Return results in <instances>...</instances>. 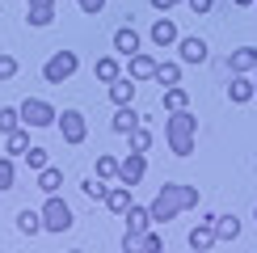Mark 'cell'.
Masks as SVG:
<instances>
[{
    "instance_id": "obj_29",
    "label": "cell",
    "mask_w": 257,
    "mask_h": 253,
    "mask_svg": "<svg viewBox=\"0 0 257 253\" xmlns=\"http://www.w3.org/2000/svg\"><path fill=\"white\" fill-rule=\"evenodd\" d=\"M21 161H26L30 169H47V148H34V144H30V148H26V156H21Z\"/></svg>"
},
{
    "instance_id": "obj_32",
    "label": "cell",
    "mask_w": 257,
    "mask_h": 253,
    "mask_svg": "<svg viewBox=\"0 0 257 253\" xmlns=\"http://www.w3.org/2000/svg\"><path fill=\"white\" fill-rule=\"evenodd\" d=\"M97 177H118V161L114 156H97Z\"/></svg>"
},
{
    "instance_id": "obj_31",
    "label": "cell",
    "mask_w": 257,
    "mask_h": 253,
    "mask_svg": "<svg viewBox=\"0 0 257 253\" xmlns=\"http://www.w3.org/2000/svg\"><path fill=\"white\" fill-rule=\"evenodd\" d=\"M105 190H110V186H105V177H89V182H84V194L97 198V203H105Z\"/></svg>"
},
{
    "instance_id": "obj_2",
    "label": "cell",
    "mask_w": 257,
    "mask_h": 253,
    "mask_svg": "<svg viewBox=\"0 0 257 253\" xmlns=\"http://www.w3.org/2000/svg\"><path fill=\"white\" fill-rule=\"evenodd\" d=\"M165 140H169V152H173V156H190V152H194L198 118L190 114V105H186V110H173L165 118Z\"/></svg>"
},
{
    "instance_id": "obj_34",
    "label": "cell",
    "mask_w": 257,
    "mask_h": 253,
    "mask_svg": "<svg viewBox=\"0 0 257 253\" xmlns=\"http://www.w3.org/2000/svg\"><path fill=\"white\" fill-rule=\"evenodd\" d=\"M139 240H144V249H148V253H156L160 245H165V240H160V232H152V228H148V232H144Z\"/></svg>"
},
{
    "instance_id": "obj_42",
    "label": "cell",
    "mask_w": 257,
    "mask_h": 253,
    "mask_svg": "<svg viewBox=\"0 0 257 253\" xmlns=\"http://www.w3.org/2000/svg\"><path fill=\"white\" fill-rule=\"evenodd\" d=\"M253 219H257V215H253Z\"/></svg>"
},
{
    "instance_id": "obj_13",
    "label": "cell",
    "mask_w": 257,
    "mask_h": 253,
    "mask_svg": "<svg viewBox=\"0 0 257 253\" xmlns=\"http://www.w3.org/2000/svg\"><path fill=\"white\" fill-rule=\"evenodd\" d=\"M114 51H118V55H126V59H131L135 51H139V34H135V26L114 30Z\"/></svg>"
},
{
    "instance_id": "obj_24",
    "label": "cell",
    "mask_w": 257,
    "mask_h": 253,
    "mask_svg": "<svg viewBox=\"0 0 257 253\" xmlns=\"http://www.w3.org/2000/svg\"><path fill=\"white\" fill-rule=\"evenodd\" d=\"M186 105H190V93L181 89V84H169L165 89V110L173 114V110H186Z\"/></svg>"
},
{
    "instance_id": "obj_38",
    "label": "cell",
    "mask_w": 257,
    "mask_h": 253,
    "mask_svg": "<svg viewBox=\"0 0 257 253\" xmlns=\"http://www.w3.org/2000/svg\"><path fill=\"white\" fill-rule=\"evenodd\" d=\"M30 9H55V0H30Z\"/></svg>"
},
{
    "instance_id": "obj_20",
    "label": "cell",
    "mask_w": 257,
    "mask_h": 253,
    "mask_svg": "<svg viewBox=\"0 0 257 253\" xmlns=\"http://www.w3.org/2000/svg\"><path fill=\"white\" fill-rule=\"evenodd\" d=\"M93 76H97L101 84H110V80H118V76H122V72H118V59H114V55H101L97 63H93Z\"/></svg>"
},
{
    "instance_id": "obj_30",
    "label": "cell",
    "mask_w": 257,
    "mask_h": 253,
    "mask_svg": "<svg viewBox=\"0 0 257 253\" xmlns=\"http://www.w3.org/2000/svg\"><path fill=\"white\" fill-rule=\"evenodd\" d=\"M26 21H30V26H51V21H55V9H30V13H26Z\"/></svg>"
},
{
    "instance_id": "obj_18",
    "label": "cell",
    "mask_w": 257,
    "mask_h": 253,
    "mask_svg": "<svg viewBox=\"0 0 257 253\" xmlns=\"http://www.w3.org/2000/svg\"><path fill=\"white\" fill-rule=\"evenodd\" d=\"M253 68H257V47H240V51H232L228 72H253Z\"/></svg>"
},
{
    "instance_id": "obj_7",
    "label": "cell",
    "mask_w": 257,
    "mask_h": 253,
    "mask_svg": "<svg viewBox=\"0 0 257 253\" xmlns=\"http://www.w3.org/2000/svg\"><path fill=\"white\" fill-rule=\"evenodd\" d=\"M144 173H148V156L144 152H131V156H126V161H118V182L122 186H139V182H144Z\"/></svg>"
},
{
    "instance_id": "obj_19",
    "label": "cell",
    "mask_w": 257,
    "mask_h": 253,
    "mask_svg": "<svg viewBox=\"0 0 257 253\" xmlns=\"http://www.w3.org/2000/svg\"><path fill=\"white\" fill-rule=\"evenodd\" d=\"M17 232H21V236H38V232H42V211H17Z\"/></svg>"
},
{
    "instance_id": "obj_5",
    "label": "cell",
    "mask_w": 257,
    "mask_h": 253,
    "mask_svg": "<svg viewBox=\"0 0 257 253\" xmlns=\"http://www.w3.org/2000/svg\"><path fill=\"white\" fill-rule=\"evenodd\" d=\"M42 228L47 232H68L72 228V207L59 194H47V203H42Z\"/></svg>"
},
{
    "instance_id": "obj_23",
    "label": "cell",
    "mask_w": 257,
    "mask_h": 253,
    "mask_svg": "<svg viewBox=\"0 0 257 253\" xmlns=\"http://www.w3.org/2000/svg\"><path fill=\"white\" fill-rule=\"evenodd\" d=\"M59 186H63V173H59V169H38V190H42V194H59Z\"/></svg>"
},
{
    "instance_id": "obj_17",
    "label": "cell",
    "mask_w": 257,
    "mask_h": 253,
    "mask_svg": "<svg viewBox=\"0 0 257 253\" xmlns=\"http://www.w3.org/2000/svg\"><path fill=\"white\" fill-rule=\"evenodd\" d=\"M131 97H135V80H131V76L110 80V101H114V105H131Z\"/></svg>"
},
{
    "instance_id": "obj_11",
    "label": "cell",
    "mask_w": 257,
    "mask_h": 253,
    "mask_svg": "<svg viewBox=\"0 0 257 253\" xmlns=\"http://www.w3.org/2000/svg\"><path fill=\"white\" fill-rule=\"evenodd\" d=\"M177 51H181V63H202L207 59V42L202 38H177Z\"/></svg>"
},
{
    "instance_id": "obj_21",
    "label": "cell",
    "mask_w": 257,
    "mask_h": 253,
    "mask_svg": "<svg viewBox=\"0 0 257 253\" xmlns=\"http://www.w3.org/2000/svg\"><path fill=\"white\" fill-rule=\"evenodd\" d=\"M26 148H30V131H26V126H17V131L5 135V152L9 156H26Z\"/></svg>"
},
{
    "instance_id": "obj_3",
    "label": "cell",
    "mask_w": 257,
    "mask_h": 253,
    "mask_svg": "<svg viewBox=\"0 0 257 253\" xmlns=\"http://www.w3.org/2000/svg\"><path fill=\"white\" fill-rule=\"evenodd\" d=\"M76 68H80L76 51H55V55L42 63V80H47V84H63V80L76 76Z\"/></svg>"
},
{
    "instance_id": "obj_9",
    "label": "cell",
    "mask_w": 257,
    "mask_h": 253,
    "mask_svg": "<svg viewBox=\"0 0 257 253\" xmlns=\"http://www.w3.org/2000/svg\"><path fill=\"white\" fill-rule=\"evenodd\" d=\"M228 97H232V105H244L249 97H257V89H253V76H249V72H232Z\"/></svg>"
},
{
    "instance_id": "obj_37",
    "label": "cell",
    "mask_w": 257,
    "mask_h": 253,
    "mask_svg": "<svg viewBox=\"0 0 257 253\" xmlns=\"http://www.w3.org/2000/svg\"><path fill=\"white\" fill-rule=\"evenodd\" d=\"M186 5H190V9H194V13L202 17V13H211V5H215V0H186Z\"/></svg>"
},
{
    "instance_id": "obj_15",
    "label": "cell",
    "mask_w": 257,
    "mask_h": 253,
    "mask_svg": "<svg viewBox=\"0 0 257 253\" xmlns=\"http://www.w3.org/2000/svg\"><path fill=\"white\" fill-rule=\"evenodd\" d=\"M139 122H144V118L135 114V105H118V110H114V122H110V126H114L118 135H131Z\"/></svg>"
},
{
    "instance_id": "obj_22",
    "label": "cell",
    "mask_w": 257,
    "mask_h": 253,
    "mask_svg": "<svg viewBox=\"0 0 257 253\" xmlns=\"http://www.w3.org/2000/svg\"><path fill=\"white\" fill-rule=\"evenodd\" d=\"M240 236V219L236 215H215V240H236Z\"/></svg>"
},
{
    "instance_id": "obj_6",
    "label": "cell",
    "mask_w": 257,
    "mask_h": 253,
    "mask_svg": "<svg viewBox=\"0 0 257 253\" xmlns=\"http://www.w3.org/2000/svg\"><path fill=\"white\" fill-rule=\"evenodd\" d=\"M59 135H63V144H84V135H89L84 114L80 110H63L59 114Z\"/></svg>"
},
{
    "instance_id": "obj_10",
    "label": "cell",
    "mask_w": 257,
    "mask_h": 253,
    "mask_svg": "<svg viewBox=\"0 0 257 253\" xmlns=\"http://www.w3.org/2000/svg\"><path fill=\"white\" fill-rule=\"evenodd\" d=\"M177 26H173V21H169V17H160V21H152V42H156V47L160 51H165V47H177Z\"/></svg>"
},
{
    "instance_id": "obj_12",
    "label": "cell",
    "mask_w": 257,
    "mask_h": 253,
    "mask_svg": "<svg viewBox=\"0 0 257 253\" xmlns=\"http://www.w3.org/2000/svg\"><path fill=\"white\" fill-rule=\"evenodd\" d=\"M122 219H126V232H148V228H152V211H148V207H126L122 211Z\"/></svg>"
},
{
    "instance_id": "obj_40",
    "label": "cell",
    "mask_w": 257,
    "mask_h": 253,
    "mask_svg": "<svg viewBox=\"0 0 257 253\" xmlns=\"http://www.w3.org/2000/svg\"><path fill=\"white\" fill-rule=\"evenodd\" d=\"M253 89H257V68H253Z\"/></svg>"
},
{
    "instance_id": "obj_26",
    "label": "cell",
    "mask_w": 257,
    "mask_h": 253,
    "mask_svg": "<svg viewBox=\"0 0 257 253\" xmlns=\"http://www.w3.org/2000/svg\"><path fill=\"white\" fill-rule=\"evenodd\" d=\"M17 126H26V122H21V110H13V105H5V110H0V131H17Z\"/></svg>"
},
{
    "instance_id": "obj_16",
    "label": "cell",
    "mask_w": 257,
    "mask_h": 253,
    "mask_svg": "<svg viewBox=\"0 0 257 253\" xmlns=\"http://www.w3.org/2000/svg\"><path fill=\"white\" fill-rule=\"evenodd\" d=\"M105 207H110L114 215H122V211L131 207V186H122V182L110 186V190H105Z\"/></svg>"
},
{
    "instance_id": "obj_14",
    "label": "cell",
    "mask_w": 257,
    "mask_h": 253,
    "mask_svg": "<svg viewBox=\"0 0 257 253\" xmlns=\"http://www.w3.org/2000/svg\"><path fill=\"white\" fill-rule=\"evenodd\" d=\"M156 76V59L148 51H135L131 55V80H152Z\"/></svg>"
},
{
    "instance_id": "obj_33",
    "label": "cell",
    "mask_w": 257,
    "mask_h": 253,
    "mask_svg": "<svg viewBox=\"0 0 257 253\" xmlns=\"http://www.w3.org/2000/svg\"><path fill=\"white\" fill-rule=\"evenodd\" d=\"M17 76V59L13 55H0V80H13Z\"/></svg>"
},
{
    "instance_id": "obj_27",
    "label": "cell",
    "mask_w": 257,
    "mask_h": 253,
    "mask_svg": "<svg viewBox=\"0 0 257 253\" xmlns=\"http://www.w3.org/2000/svg\"><path fill=\"white\" fill-rule=\"evenodd\" d=\"M148 148H152V131L139 122L135 131H131V152H148Z\"/></svg>"
},
{
    "instance_id": "obj_35",
    "label": "cell",
    "mask_w": 257,
    "mask_h": 253,
    "mask_svg": "<svg viewBox=\"0 0 257 253\" xmlns=\"http://www.w3.org/2000/svg\"><path fill=\"white\" fill-rule=\"evenodd\" d=\"M80 5V13H89V17H97L101 9H105V0H76Z\"/></svg>"
},
{
    "instance_id": "obj_39",
    "label": "cell",
    "mask_w": 257,
    "mask_h": 253,
    "mask_svg": "<svg viewBox=\"0 0 257 253\" xmlns=\"http://www.w3.org/2000/svg\"><path fill=\"white\" fill-rule=\"evenodd\" d=\"M232 5H236V9H249V5H253V0H232Z\"/></svg>"
},
{
    "instance_id": "obj_41",
    "label": "cell",
    "mask_w": 257,
    "mask_h": 253,
    "mask_svg": "<svg viewBox=\"0 0 257 253\" xmlns=\"http://www.w3.org/2000/svg\"><path fill=\"white\" fill-rule=\"evenodd\" d=\"M253 5H257V0H253Z\"/></svg>"
},
{
    "instance_id": "obj_4",
    "label": "cell",
    "mask_w": 257,
    "mask_h": 253,
    "mask_svg": "<svg viewBox=\"0 0 257 253\" xmlns=\"http://www.w3.org/2000/svg\"><path fill=\"white\" fill-rule=\"evenodd\" d=\"M17 110H21V122H26V126H34V131H38V126L59 122V110H55L51 101H42V97H26V101L17 105Z\"/></svg>"
},
{
    "instance_id": "obj_1",
    "label": "cell",
    "mask_w": 257,
    "mask_h": 253,
    "mask_svg": "<svg viewBox=\"0 0 257 253\" xmlns=\"http://www.w3.org/2000/svg\"><path fill=\"white\" fill-rule=\"evenodd\" d=\"M190 207H198V190L194 186H181V182H165L156 190V198H152V224H169L173 215H181V211H190Z\"/></svg>"
},
{
    "instance_id": "obj_36",
    "label": "cell",
    "mask_w": 257,
    "mask_h": 253,
    "mask_svg": "<svg viewBox=\"0 0 257 253\" xmlns=\"http://www.w3.org/2000/svg\"><path fill=\"white\" fill-rule=\"evenodd\" d=\"M148 5H152L156 13H169V9H177V5H186V0H148Z\"/></svg>"
},
{
    "instance_id": "obj_28",
    "label": "cell",
    "mask_w": 257,
    "mask_h": 253,
    "mask_svg": "<svg viewBox=\"0 0 257 253\" xmlns=\"http://www.w3.org/2000/svg\"><path fill=\"white\" fill-rule=\"evenodd\" d=\"M17 182V169H13V156H0V190H13Z\"/></svg>"
},
{
    "instance_id": "obj_25",
    "label": "cell",
    "mask_w": 257,
    "mask_h": 253,
    "mask_svg": "<svg viewBox=\"0 0 257 253\" xmlns=\"http://www.w3.org/2000/svg\"><path fill=\"white\" fill-rule=\"evenodd\" d=\"M152 80H160L169 89V84H181V63H156V76Z\"/></svg>"
},
{
    "instance_id": "obj_8",
    "label": "cell",
    "mask_w": 257,
    "mask_h": 253,
    "mask_svg": "<svg viewBox=\"0 0 257 253\" xmlns=\"http://www.w3.org/2000/svg\"><path fill=\"white\" fill-rule=\"evenodd\" d=\"M211 245H215V215H202L198 228L190 232V249H194V253H207Z\"/></svg>"
}]
</instances>
